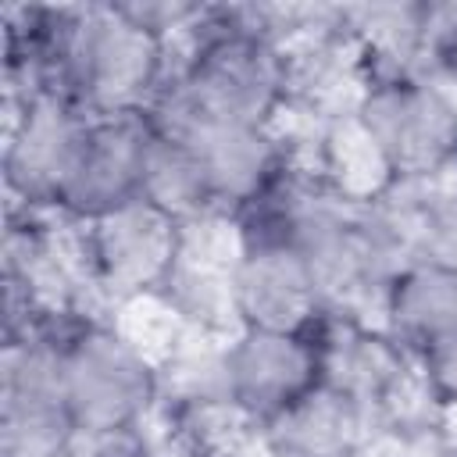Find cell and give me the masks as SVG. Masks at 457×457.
Segmentation results:
<instances>
[{"label": "cell", "instance_id": "cell-16", "mask_svg": "<svg viewBox=\"0 0 457 457\" xmlns=\"http://www.w3.org/2000/svg\"><path fill=\"white\" fill-rule=\"evenodd\" d=\"M428 75L457 100V4H436V36L428 54Z\"/></svg>", "mask_w": 457, "mask_h": 457}, {"label": "cell", "instance_id": "cell-8", "mask_svg": "<svg viewBox=\"0 0 457 457\" xmlns=\"http://www.w3.org/2000/svg\"><path fill=\"white\" fill-rule=\"evenodd\" d=\"M225 396L257 425L286 411L321 382L318 353L307 332L236 328L221 346Z\"/></svg>", "mask_w": 457, "mask_h": 457}, {"label": "cell", "instance_id": "cell-10", "mask_svg": "<svg viewBox=\"0 0 457 457\" xmlns=\"http://www.w3.org/2000/svg\"><path fill=\"white\" fill-rule=\"evenodd\" d=\"M179 139L196 150L221 218H236L289 168V150L275 125L200 121Z\"/></svg>", "mask_w": 457, "mask_h": 457}, {"label": "cell", "instance_id": "cell-12", "mask_svg": "<svg viewBox=\"0 0 457 457\" xmlns=\"http://www.w3.org/2000/svg\"><path fill=\"white\" fill-rule=\"evenodd\" d=\"M382 328L411 353H425L443 336L457 332V271L414 257L403 264L378 300Z\"/></svg>", "mask_w": 457, "mask_h": 457}, {"label": "cell", "instance_id": "cell-5", "mask_svg": "<svg viewBox=\"0 0 457 457\" xmlns=\"http://www.w3.org/2000/svg\"><path fill=\"white\" fill-rule=\"evenodd\" d=\"M93 114L64 93L32 100L4 96V189L11 207L57 211L79 164Z\"/></svg>", "mask_w": 457, "mask_h": 457}, {"label": "cell", "instance_id": "cell-1", "mask_svg": "<svg viewBox=\"0 0 457 457\" xmlns=\"http://www.w3.org/2000/svg\"><path fill=\"white\" fill-rule=\"evenodd\" d=\"M61 375L75 428L96 439L136 436L164 389L150 353L100 321H71L61 328Z\"/></svg>", "mask_w": 457, "mask_h": 457}, {"label": "cell", "instance_id": "cell-2", "mask_svg": "<svg viewBox=\"0 0 457 457\" xmlns=\"http://www.w3.org/2000/svg\"><path fill=\"white\" fill-rule=\"evenodd\" d=\"M350 118L389 182H432L457 168V100L432 75L368 79Z\"/></svg>", "mask_w": 457, "mask_h": 457}, {"label": "cell", "instance_id": "cell-13", "mask_svg": "<svg viewBox=\"0 0 457 457\" xmlns=\"http://www.w3.org/2000/svg\"><path fill=\"white\" fill-rule=\"evenodd\" d=\"M143 200H150L154 207L168 211L171 218H179L182 225H200L211 218H221L207 186V175L200 168L196 150L168 132L150 136L146 146V161H143Z\"/></svg>", "mask_w": 457, "mask_h": 457}, {"label": "cell", "instance_id": "cell-14", "mask_svg": "<svg viewBox=\"0 0 457 457\" xmlns=\"http://www.w3.org/2000/svg\"><path fill=\"white\" fill-rule=\"evenodd\" d=\"M414 250L421 261L457 271V182H425L418 200Z\"/></svg>", "mask_w": 457, "mask_h": 457}, {"label": "cell", "instance_id": "cell-6", "mask_svg": "<svg viewBox=\"0 0 457 457\" xmlns=\"http://www.w3.org/2000/svg\"><path fill=\"white\" fill-rule=\"evenodd\" d=\"M228 296L236 328L311 332L328 311L311 261L286 243H236Z\"/></svg>", "mask_w": 457, "mask_h": 457}, {"label": "cell", "instance_id": "cell-15", "mask_svg": "<svg viewBox=\"0 0 457 457\" xmlns=\"http://www.w3.org/2000/svg\"><path fill=\"white\" fill-rule=\"evenodd\" d=\"M414 361L421 371V386L432 393V400L443 407H457V332L443 336Z\"/></svg>", "mask_w": 457, "mask_h": 457}, {"label": "cell", "instance_id": "cell-11", "mask_svg": "<svg viewBox=\"0 0 457 457\" xmlns=\"http://www.w3.org/2000/svg\"><path fill=\"white\" fill-rule=\"evenodd\" d=\"M375 421L364 403L318 382L261 425L257 446L268 457H361Z\"/></svg>", "mask_w": 457, "mask_h": 457}, {"label": "cell", "instance_id": "cell-4", "mask_svg": "<svg viewBox=\"0 0 457 457\" xmlns=\"http://www.w3.org/2000/svg\"><path fill=\"white\" fill-rule=\"evenodd\" d=\"M75 228L86 282L118 300L161 293L179 268L189 236V225L143 196Z\"/></svg>", "mask_w": 457, "mask_h": 457}, {"label": "cell", "instance_id": "cell-17", "mask_svg": "<svg viewBox=\"0 0 457 457\" xmlns=\"http://www.w3.org/2000/svg\"><path fill=\"white\" fill-rule=\"evenodd\" d=\"M114 457H154V453H150V450H143V446L132 439V443H129V446H121Z\"/></svg>", "mask_w": 457, "mask_h": 457}, {"label": "cell", "instance_id": "cell-9", "mask_svg": "<svg viewBox=\"0 0 457 457\" xmlns=\"http://www.w3.org/2000/svg\"><path fill=\"white\" fill-rule=\"evenodd\" d=\"M150 136L154 125L146 114L93 118L79 164L57 200V214L71 225H82L139 200Z\"/></svg>", "mask_w": 457, "mask_h": 457}, {"label": "cell", "instance_id": "cell-7", "mask_svg": "<svg viewBox=\"0 0 457 457\" xmlns=\"http://www.w3.org/2000/svg\"><path fill=\"white\" fill-rule=\"evenodd\" d=\"M321 382L364 403L375 418L407 389V361H414L382 325H368L357 311L328 307L311 325Z\"/></svg>", "mask_w": 457, "mask_h": 457}, {"label": "cell", "instance_id": "cell-3", "mask_svg": "<svg viewBox=\"0 0 457 457\" xmlns=\"http://www.w3.org/2000/svg\"><path fill=\"white\" fill-rule=\"evenodd\" d=\"M61 328L54 321L4 339L0 457H64L79 436L61 375Z\"/></svg>", "mask_w": 457, "mask_h": 457}]
</instances>
